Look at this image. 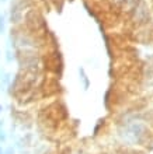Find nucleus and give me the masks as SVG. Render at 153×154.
I'll return each instance as SVG.
<instances>
[{
	"instance_id": "obj_6",
	"label": "nucleus",
	"mask_w": 153,
	"mask_h": 154,
	"mask_svg": "<svg viewBox=\"0 0 153 154\" xmlns=\"http://www.w3.org/2000/svg\"><path fill=\"white\" fill-rule=\"evenodd\" d=\"M6 13H0V35H3L6 32Z\"/></svg>"
},
{
	"instance_id": "obj_4",
	"label": "nucleus",
	"mask_w": 153,
	"mask_h": 154,
	"mask_svg": "<svg viewBox=\"0 0 153 154\" xmlns=\"http://www.w3.org/2000/svg\"><path fill=\"white\" fill-rule=\"evenodd\" d=\"M79 79H80L81 84H83V88H84V90H89L90 80H89V77H87V74H86L84 67H81V66L79 67Z\"/></svg>"
},
{
	"instance_id": "obj_11",
	"label": "nucleus",
	"mask_w": 153,
	"mask_h": 154,
	"mask_svg": "<svg viewBox=\"0 0 153 154\" xmlns=\"http://www.w3.org/2000/svg\"><path fill=\"white\" fill-rule=\"evenodd\" d=\"M0 154H4V150H3V147L0 146Z\"/></svg>"
},
{
	"instance_id": "obj_8",
	"label": "nucleus",
	"mask_w": 153,
	"mask_h": 154,
	"mask_svg": "<svg viewBox=\"0 0 153 154\" xmlns=\"http://www.w3.org/2000/svg\"><path fill=\"white\" fill-rule=\"evenodd\" d=\"M6 139H7V136H6V132L0 129V142H6Z\"/></svg>"
},
{
	"instance_id": "obj_14",
	"label": "nucleus",
	"mask_w": 153,
	"mask_h": 154,
	"mask_svg": "<svg viewBox=\"0 0 153 154\" xmlns=\"http://www.w3.org/2000/svg\"><path fill=\"white\" fill-rule=\"evenodd\" d=\"M0 91H2V84H0Z\"/></svg>"
},
{
	"instance_id": "obj_10",
	"label": "nucleus",
	"mask_w": 153,
	"mask_h": 154,
	"mask_svg": "<svg viewBox=\"0 0 153 154\" xmlns=\"http://www.w3.org/2000/svg\"><path fill=\"white\" fill-rule=\"evenodd\" d=\"M125 0H114V3H117V4H122Z\"/></svg>"
},
{
	"instance_id": "obj_7",
	"label": "nucleus",
	"mask_w": 153,
	"mask_h": 154,
	"mask_svg": "<svg viewBox=\"0 0 153 154\" xmlns=\"http://www.w3.org/2000/svg\"><path fill=\"white\" fill-rule=\"evenodd\" d=\"M13 60H14V53H13L11 48L7 46V51H6V62H7V63H11Z\"/></svg>"
},
{
	"instance_id": "obj_3",
	"label": "nucleus",
	"mask_w": 153,
	"mask_h": 154,
	"mask_svg": "<svg viewBox=\"0 0 153 154\" xmlns=\"http://www.w3.org/2000/svg\"><path fill=\"white\" fill-rule=\"evenodd\" d=\"M23 11H24V6L21 0H13L11 7H10V23L13 25L20 24L23 20Z\"/></svg>"
},
{
	"instance_id": "obj_13",
	"label": "nucleus",
	"mask_w": 153,
	"mask_h": 154,
	"mask_svg": "<svg viewBox=\"0 0 153 154\" xmlns=\"http://www.w3.org/2000/svg\"><path fill=\"white\" fill-rule=\"evenodd\" d=\"M2 111H3V106L0 105V114H2Z\"/></svg>"
},
{
	"instance_id": "obj_1",
	"label": "nucleus",
	"mask_w": 153,
	"mask_h": 154,
	"mask_svg": "<svg viewBox=\"0 0 153 154\" xmlns=\"http://www.w3.org/2000/svg\"><path fill=\"white\" fill-rule=\"evenodd\" d=\"M118 136L128 146L143 144V143H146L149 140V136H150L149 126L142 119H135V118L129 116L122 123L121 129L118 132Z\"/></svg>"
},
{
	"instance_id": "obj_9",
	"label": "nucleus",
	"mask_w": 153,
	"mask_h": 154,
	"mask_svg": "<svg viewBox=\"0 0 153 154\" xmlns=\"http://www.w3.org/2000/svg\"><path fill=\"white\" fill-rule=\"evenodd\" d=\"M4 154H14V149H13V147H8L7 150H4Z\"/></svg>"
},
{
	"instance_id": "obj_5",
	"label": "nucleus",
	"mask_w": 153,
	"mask_h": 154,
	"mask_svg": "<svg viewBox=\"0 0 153 154\" xmlns=\"http://www.w3.org/2000/svg\"><path fill=\"white\" fill-rule=\"evenodd\" d=\"M139 2H141V0H125L124 3H122L124 10L125 11H132L133 8H135V6H136Z\"/></svg>"
},
{
	"instance_id": "obj_12",
	"label": "nucleus",
	"mask_w": 153,
	"mask_h": 154,
	"mask_svg": "<svg viewBox=\"0 0 153 154\" xmlns=\"http://www.w3.org/2000/svg\"><path fill=\"white\" fill-rule=\"evenodd\" d=\"M6 2H7V0H0V3H6Z\"/></svg>"
},
{
	"instance_id": "obj_2",
	"label": "nucleus",
	"mask_w": 153,
	"mask_h": 154,
	"mask_svg": "<svg viewBox=\"0 0 153 154\" xmlns=\"http://www.w3.org/2000/svg\"><path fill=\"white\" fill-rule=\"evenodd\" d=\"M131 14H132V21L136 25H139V27L149 24L150 10H149V7H148V4H146L145 0H141V2L135 6V8L131 11Z\"/></svg>"
}]
</instances>
